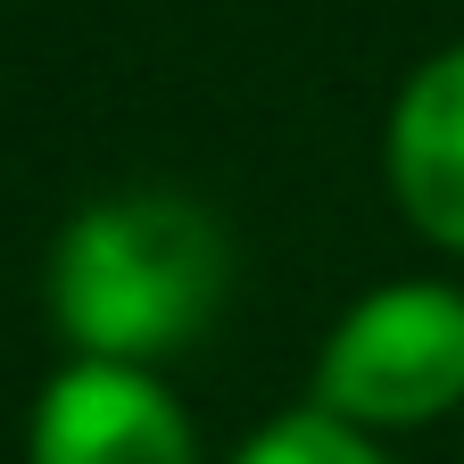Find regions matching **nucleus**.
<instances>
[{"label": "nucleus", "instance_id": "4", "mask_svg": "<svg viewBox=\"0 0 464 464\" xmlns=\"http://www.w3.org/2000/svg\"><path fill=\"white\" fill-rule=\"evenodd\" d=\"M382 166H390L398 216L415 224L431 249L464 257V42L431 50L423 67L398 83Z\"/></svg>", "mask_w": 464, "mask_h": 464}, {"label": "nucleus", "instance_id": "2", "mask_svg": "<svg viewBox=\"0 0 464 464\" xmlns=\"http://www.w3.org/2000/svg\"><path fill=\"white\" fill-rule=\"evenodd\" d=\"M315 406L357 431H423L464 406V290L382 282L315 357Z\"/></svg>", "mask_w": 464, "mask_h": 464}, {"label": "nucleus", "instance_id": "1", "mask_svg": "<svg viewBox=\"0 0 464 464\" xmlns=\"http://www.w3.org/2000/svg\"><path fill=\"white\" fill-rule=\"evenodd\" d=\"M232 299V241L183 191H108L50 249V324L92 365H166Z\"/></svg>", "mask_w": 464, "mask_h": 464}, {"label": "nucleus", "instance_id": "5", "mask_svg": "<svg viewBox=\"0 0 464 464\" xmlns=\"http://www.w3.org/2000/svg\"><path fill=\"white\" fill-rule=\"evenodd\" d=\"M232 464H390V456L373 448V431L324 415V406H290L266 431H249Z\"/></svg>", "mask_w": 464, "mask_h": 464}, {"label": "nucleus", "instance_id": "3", "mask_svg": "<svg viewBox=\"0 0 464 464\" xmlns=\"http://www.w3.org/2000/svg\"><path fill=\"white\" fill-rule=\"evenodd\" d=\"M25 464H199V431L150 365L75 357L34 398Z\"/></svg>", "mask_w": 464, "mask_h": 464}]
</instances>
